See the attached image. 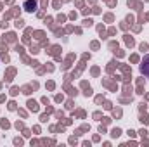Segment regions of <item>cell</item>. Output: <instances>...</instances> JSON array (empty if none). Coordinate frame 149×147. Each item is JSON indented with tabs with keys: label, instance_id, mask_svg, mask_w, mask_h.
Masks as SVG:
<instances>
[{
	"label": "cell",
	"instance_id": "cell-1",
	"mask_svg": "<svg viewBox=\"0 0 149 147\" xmlns=\"http://www.w3.org/2000/svg\"><path fill=\"white\" fill-rule=\"evenodd\" d=\"M141 71H142V74H146L149 78V55L144 57V61H142V64H141Z\"/></svg>",
	"mask_w": 149,
	"mask_h": 147
},
{
	"label": "cell",
	"instance_id": "cell-2",
	"mask_svg": "<svg viewBox=\"0 0 149 147\" xmlns=\"http://www.w3.org/2000/svg\"><path fill=\"white\" fill-rule=\"evenodd\" d=\"M24 7H26V10H33L35 9V2H26Z\"/></svg>",
	"mask_w": 149,
	"mask_h": 147
}]
</instances>
